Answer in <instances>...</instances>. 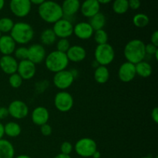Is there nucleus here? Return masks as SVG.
Wrapping results in <instances>:
<instances>
[{
	"mask_svg": "<svg viewBox=\"0 0 158 158\" xmlns=\"http://www.w3.org/2000/svg\"><path fill=\"white\" fill-rule=\"evenodd\" d=\"M38 13L40 18L47 23H54L63 18L61 5L52 0H46L39 6Z\"/></svg>",
	"mask_w": 158,
	"mask_h": 158,
	"instance_id": "nucleus-1",
	"label": "nucleus"
},
{
	"mask_svg": "<svg viewBox=\"0 0 158 158\" xmlns=\"http://www.w3.org/2000/svg\"><path fill=\"white\" fill-rule=\"evenodd\" d=\"M145 43L142 40L134 39L128 42L123 49V55L127 61L137 64L144 60L146 57Z\"/></svg>",
	"mask_w": 158,
	"mask_h": 158,
	"instance_id": "nucleus-2",
	"label": "nucleus"
},
{
	"mask_svg": "<svg viewBox=\"0 0 158 158\" xmlns=\"http://www.w3.org/2000/svg\"><path fill=\"white\" fill-rule=\"evenodd\" d=\"M10 36L15 43L25 45L32 40L34 37V29L30 24L25 22L15 23L10 32Z\"/></svg>",
	"mask_w": 158,
	"mask_h": 158,
	"instance_id": "nucleus-3",
	"label": "nucleus"
},
{
	"mask_svg": "<svg viewBox=\"0 0 158 158\" xmlns=\"http://www.w3.org/2000/svg\"><path fill=\"white\" fill-rule=\"evenodd\" d=\"M44 63L48 70L56 73L66 69L69 61L66 53L54 50L46 55Z\"/></svg>",
	"mask_w": 158,
	"mask_h": 158,
	"instance_id": "nucleus-4",
	"label": "nucleus"
},
{
	"mask_svg": "<svg viewBox=\"0 0 158 158\" xmlns=\"http://www.w3.org/2000/svg\"><path fill=\"white\" fill-rule=\"evenodd\" d=\"M95 60L100 66H108L115 58V50L109 43L97 45L94 51Z\"/></svg>",
	"mask_w": 158,
	"mask_h": 158,
	"instance_id": "nucleus-5",
	"label": "nucleus"
},
{
	"mask_svg": "<svg viewBox=\"0 0 158 158\" xmlns=\"http://www.w3.org/2000/svg\"><path fill=\"white\" fill-rule=\"evenodd\" d=\"M76 153L82 157H92L93 154L97 151L96 141L89 137L80 139L73 147Z\"/></svg>",
	"mask_w": 158,
	"mask_h": 158,
	"instance_id": "nucleus-6",
	"label": "nucleus"
},
{
	"mask_svg": "<svg viewBox=\"0 0 158 158\" xmlns=\"http://www.w3.org/2000/svg\"><path fill=\"white\" fill-rule=\"evenodd\" d=\"M74 104L73 97L69 93L61 90L57 93L54 97V105L60 112H69Z\"/></svg>",
	"mask_w": 158,
	"mask_h": 158,
	"instance_id": "nucleus-7",
	"label": "nucleus"
},
{
	"mask_svg": "<svg viewBox=\"0 0 158 158\" xmlns=\"http://www.w3.org/2000/svg\"><path fill=\"white\" fill-rule=\"evenodd\" d=\"M75 78L70 70L64 69L56 73L53 76V83L60 90H66L73 83Z\"/></svg>",
	"mask_w": 158,
	"mask_h": 158,
	"instance_id": "nucleus-8",
	"label": "nucleus"
},
{
	"mask_svg": "<svg viewBox=\"0 0 158 158\" xmlns=\"http://www.w3.org/2000/svg\"><path fill=\"white\" fill-rule=\"evenodd\" d=\"M52 30L58 38L68 39L73 34V25L69 20L62 18L54 23Z\"/></svg>",
	"mask_w": 158,
	"mask_h": 158,
	"instance_id": "nucleus-9",
	"label": "nucleus"
},
{
	"mask_svg": "<svg viewBox=\"0 0 158 158\" xmlns=\"http://www.w3.org/2000/svg\"><path fill=\"white\" fill-rule=\"evenodd\" d=\"M9 9L14 15L19 18H23L30 13L32 4L29 0H11Z\"/></svg>",
	"mask_w": 158,
	"mask_h": 158,
	"instance_id": "nucleus-10",
	"label": "nucleus"
},
{
	"mask_svg": "<svg viewBox=\"0 0 158 158\" xmlns=\"http://www.w3.org/2000/svg\"><path fill=\"white\" fill-rule=\"evenodd\" d=\"M9 116L16 120L26 118L29 114V106L22 100H13L8 106Z\"/></svg>",
	"mask_w": 158,
	"mask_h": 158,
	"instance_id": "nucleus-11",
	"label": "nucleus"
},
{
	"mask_svg": "<svg viewBox=\"0 0 158 158\" xmlns=\"http://www.w3.org/2000/svg\"><path fill=\"white\" fill-rule=\"evenodd\" d=\"M46 56V51L42 44H32L28 48V60L34 64H40L44 62Z\"/></svg>",
	"mask_w": 158,
	"mask_h": 158,
	"instance_id": "nucleus-12",
	"label": "nucleus"
},
{
	"mask_svg": "<svg viewBox=\"0 0 158 158\" xmlns=\"http://www.w3.org/2000/svg\"><path fill=\"white\" fill-rule=\"evenodd\" d=\"M35 73H36L35 65L29 60L19 62L17 73L23 78V80H31L35 75Z\"/></svg>",
	"mask_w": 158,
	"mask_h": 158,
	"instance_id": "nucleus-13",
	"label": "nucleus"
},
{
	"mask_svg": "<svg viewBox=\"0 0 158 158\" xmlns=\"http://www.w3.org/2000/svg\"><path fill=\"white\" fill-rule=\"evenodd\" d=\"M136 76L137 73L135 64L127 61L120 65L118 69V77L120 81L123 83H130L135 78Z\"/></svg>",
	"mask_w": 158,
	"mask_h": 158,
	"instance_id": "nucleus-14",
	"label": "nucleus"
},
{
	"mask_svg": "<svg viewBox=\"0 0 158 158\" xmlns=\"http://www.w3.org/2000/svg\"><path fill=\"white\" fill-rule=\"evenodd\" d=\"M94 29L87 22H80L73 26V34L80 40H89L94 35Z\"/></svg>",
	"mask_w": 158,
	"mask_h": 158,
	"instance_id": "nucleus-15",
	"label": "nucleus"
},
{
	"mask_svg": "<svg viewBox=\"0 0 158 158\" xmlns=\"http://www.w3.org/2000/svg\"><path fill=\"white\" fill-rule=\"evenodd\" d=\"M18 63L16 59L12 55L2 56L0 58V68L2 71L7 75L10 76L17 73Z\"/></svg>",
	"mask_w": 158,
	"mask_h": 158,
	"instance_id": "nucleus-16",
	"label": "nucleus"
},
{
	"mask_svg": "<svg viewBox=\"0 0 158 158\" xmlns=\"http://www.w3.org/2000/svg\"><path fill=\"white\" fill-rule=\"evenodd\" d=\"M31 120L34 124L37 126L47 123L49 120V112L44 106H37L31 114Z\"/></svg>",
	"mask_w": 158,
	"mask_h": 158,
	"instance_id": "nucleus-17",
	"label": "nucleus"
},
{
	"mask_svg": "<svg viewBox=\"0 0 158 158\" xmlns=\"http://www.w3.org/2000/svg\"><path fill=\"white\" fill-rule=\"evenodd\" d=\"M100 4L97 0H85L80 5V12L82 15L86 18H91L100 12Z\"/></svg>",
	"mask_w": 158,
	"mask_h": 158,
	"instance_id": "nucleus-18",
	"label": "nucleus"
},
{
	"mask_svg": "<svg viewBox=\"0 0 158 158\" xmlns=\"http://www.w3.org/2000/svg\"><path fill=\"white\" fill-rule=\"evenodd\" d=\"M69 61L73 63H80L83 61L86 57V51L83 46L74 45L69 47L66 52Z\"/></svg>",
	"mask_w": 158,
	"mask_h": 158,
	"instance_id": "nucleus-19",
	"label": "nucleus"
},
{
	"mask_svg": "<svg viewBox=\"0 0 158 158\" xmlns=\"http://www.w3.org/2000/svg\"><path fill=\"white\" fill-rule=\"evenodd\" d=\"M80 0H64L61 5L63 18L68 19L69 17L74 16L80 10Z\"/></svg>",
	"mask_w": 158,
	"mask_h": 158,
	"instance_id": "nucleus-20",
	"label": "nucleus"
},
{
	"mask_svg": "<svg viewBox=\"0 0 158 158\" xmlns=\"http://www.w3.org/2000/svg\"><path fill=\"white\" fill-rule=\"evenodd\" d=\"M16 49V43L10 35H2L0 37V52L3 56L13 54Z\"/></svg>",
	"mask_w": 158,
	"mask_h": 158,
	"instance_id": "nucleus-21",
	"label": "nucleus"
},
{
	"mask_svg": "<svg viewBox=\"0 0 158 158\" xmlns=\"http://www.w3.org/2000/svg\"><path fill=\"white\" fill-rule=\"evenodd\" d=\"M15 148L13 145L6 139L0 140V158H14Z\"/></svg>",
	"mask_w": 158,
	"mask_h": 158,
	"instance_id": "nucleus-22",
	"label": "nucleus"
},
{
	"mask_svg": "<svg viewBox=\"0 0 158 158\" xmlns=\"http://www.w3.org/2000/svg\"><path fill=\"white\" fill-rule=\"evenodd\" d=\"M94 77L97 83L100 84L106 83L110 78L109 69L105 66H99L95 69Z\"/></svg>",
	"mask_w": 158,
	"mask_h": 158,
	"instance_id": "nucleus-23",
	"label": "nucleus"
},
{
	"mask_svg": "<svg viewBox=\"0 0 158 158\" xmlns=\"http://www.w3.org/2000/svg\"><path fill=\"white\" fill-rule=\"evenodd\" d=\"M135 69L137 75L140 77H143V78L149 77L153 72L151 65L145 60H143V61L135 64Z\"/></svg>",
	"mask_w": 158,
	"mask_h": 158,
	"instance_id": "nucleus-24",
	"label": "nucleus"
},
{
	"mask_svg": "<svg viewBox=\"0 0 158 158\" xmlns=\"http://www.w3.org/2000/svg\"><path fill=\"white\" fill-rule=\"evenodd\" d=\"M21 132V127L16 122L10 121L4 125V133L8 137H12V138L17 137L20 135Z\"/></svg>",
	"mask_w": 158,
	"mask_h": 158,
	"instance_id": "nucleus-25",
	"label": "nucleus"
},
{
	"mask_svg": "<svg viewBox=\"0 0 158 158\" xmlns=\"http://www.w3.org/2000/svg\"><path fill=\"white\" fill-rule=\"evenodd\" d=\"M106 16L104 15V14L100 12L91 18H89V21L88 23L92 26L94 31H97L99 29H103L106 25Z\"/></svg>",
	"mask_w": 158,
	"mask_h": 158,
	"instance_id": "nucleus-26",
	"label": "nucleus"
},
{
	"mask_svg": "<svg viewBox=\"0 0 158 158\" xmlns=\"http://www.w3.org/2000/svg\"><path fill=\"white\" fill-rule=\"evenodd\" d=\"M56 38L55 32L50 28L44 29L40 35V41L45 46H52L56 42Z\"/></svg>",
	"mask_w": 158,
	"mask_h": 158,
	"instance_id": "nucleus-27",
	"label": "nucleus"
},
{
	"mask_svg": "<svg viewBox=\"0 0 158 158\" xmlns=\"http://www.w3.org/2000/svg\"><path fill=\"white\" fill-rule=\"evenodd\" d=\"M112 9L115 13L119 15L126 13L129 9L128 0H114L112 5Z\"/></svg>",
	"mask_w": 158,
	"mask_h": 158,
	"instance_id": "nucleus-28",
	"label": "nucleus"
},
{
	"mask_svg": "<svg viewBox=\"0 0 158 158\" xmlns=\"http://www.w3.org/2000/svg\"><path fill=\"white\" fill-rule=\"evenodd\" d=\"M149 22V17L144 13H137L133 17V23L137 28L146 27Z\"/></svg>",
	"mask_w": 158,
	"mask_h": 158,
	"instance_id": "nucleus-29",
	"label": "nucleus"
},
{
	"mask_svg": "<svg viewBox=\"0 0 158 158\" xmlns=\"http://www.w3.org/2000/svg\"><path fill=\"white\" fill-rule=\"evenodd\" d=\"M14 22L9 17H2L0 19V32L1 33L10 32L14 26Z\"/></svg>",
	"mask_w": 158,
	"mask_h": 158,
	"instance_id": "nucleus-30",
	"label": "nucleus"
},
{
	"mask_svg": "<svg viewBox=\"0 0 158 158\" xmlns=\"http://www.w3.org/2000/svg\"><path fill=\"white\" fill-rule=\"evenodd\" d=\"M93 36H94V40L97 43V45H102L105 44V43H107L108 39H109L107 32L103 29L94 31V33Z\"/></svg>",
	"mask_w": 158,
	"mask_h": 158,
	"instance_id": "nucleus-31",
	"label": "nucleus"
},
{
	"mask_svg": "<svg viewBox=\"0 0 158 158\" xmlns=\"http://www.w3.org/2000/svg\"><path fill=\"white\" fill-rule=\"evenodd\" d=\"M14 57L17 60H28V48L26 46H20V47L16 48L13 52Z\"/></svg>",
	"mask_w": 158,
	"mask_h": 158,
	"instance_id": "nucleus-32",
	"label": "nucleus"
},
{
	"mask_svg": "<svg viewBox=\"0 0 158 158\" xmlns=\"http://www.w3.org/2000/svg\"><path fill=\"white\" fill-rule=\"evenodd\" d=\"M9 83L12 88L18 89L23 84V80L17 73H13L9 76Z\"/></svg>",
	"mask_w": 158,
	"mask_h": 158,
	"instance_id": "nucleus-33",
	"label": "nucleus"
},
{
	"mask_svg": "<svg viewBox=\"0 0 158 158\" xmlns=\"http://www.w3.org/2000/svg\"><path fill=\"white\" fill-rule=\"evenodd\" d=\"M70 43L68 39H60L56 42V50L66 53L70 47Z\"/></svg>",
	"mask_w": 158,
	"mask_h": 158,
	"instance_id": "nucleus-34",
	"label": "nucleus"
},
{
	"mask_svg": "<svg viewBox=\"0 0 158 158\" xmlns=\"http://www.w3.org/2000/svg\"><path fill=\"white\" fill-rule=\"evenodd\" d=\"M60 151H61L62 154L70 155L72 151H73V146L70 142L64 141L60 146Z\"/></svg>",
	"mask_w": 158,
	"mask_h": 158,
	"instance_id": "nucleus-35",
	"label": "nucleus"
},
{
	"mask_svg": "<svg viewBox=\"0 0 158 158\" xmlns=\"http://www.w3.org/2000/svg\"><path fill=\"white\" fill-rule=\"evenodd\" d=\"M40 132L45 137H49L52 134V128L50 125L48 124V123H45V124L40 126Z\"/></svg>",
	"mask_w": 158,
	"mask_h": 158,
	"instance_id": "nucleus-36",
	"label": "nucleus"
},
{
	"mask_svg": "<svg viewBox=\"0 0 158 158\" xmlns=\"http://www.w3.org/2000/svg\"><path fill=\"white\" fill-rule=\"evenodd\" d=\"M158 51L157 46H154L152 43H148V44L145 45V52H146V55H154Z\"/></svg>",
	"mask_w": 158,
	"mask_h": 158,
	"instance_id": "nucleus-37",
	"label": "nucleus"
},
{
	"mask_svg": "<svg viewBox=\"0 0 158 158\" xmlns=\"http://www.w3.org/2000/svg\"><path fill=\"white\" fill-rule=\"evenodd\" d=\"M140 0H128V6H129V9H133V10H137L140 7Z\"/></svg>",
	"mask_w": 158,
	"mask_h": 158,
	"instance_id": "nucleus-38",
	"label": "nucleus"
},
{
	"mask_svg": "<svg viewBox=\"0 0 158 158\" xmlns=\"http://www.w3.org/2000/svg\"><path fill=\"white\" fill-rule=\"evenodd\" d=\"M9 116V110H8L7 107H4V106H1L0 107V120H4V119L7 118Z\"/></svg>",
	"mask_w": 158,
	"mask_h": 158,
	"instance_id": "nucleus-39",
	"label": "nucleus"
},
{
	"mask_svg": "<svg viewBox=\"0 0 158 158\" xmlns=\"http://www.w3.org/2000/svg\"><path fill=\"white\" fill-rule=\"evenodd\" d=\"M151 43L154 44V46H158V32L157 30L154 31L151 36Z\"/></svg>",
	"mask_w": 158,
	"mask_h": 158,
	"instance_id": "nucleus-40",
	"label": "nucleus"
},
{
	"mask_svg": "<svg viewBox=\"0 0 158 158\" xmlns=\"http://www.w3.org/2000/svg\"><path fill=\"white\" fill-rule=\"evenodd\" d=\"M151 118L155 123H158V108L154 107L151 112Z\"/></svg>",
	"mask_w": 158,
	"mask_h": 158,
	"instance_id": "nucleus-41",
	"label": "nucleus"
},
{
	"mask_svg": "<svg viewBox=\"0 0 158 158\" xmlns=\"http://www.w3.org/2000/svg\"><path fill=\"white\" fill-rule=\"evenodd\" d=\"M31 2V4H34V5H37V6H40L41 4H43L45 1L46 0H29Z\"/></svg>",
	"mask_w": 158,
	"mask_h": 158,
	"instance_id": "nucleus-42",
	"label": "nucleus"
},
{
	"mask_svg": "<svg viewBox=\"0 0 158 158\" xmlns=\"http://www.w3.org/2000/svg\"><path fill=\"white\" fill-rule=\"evenodd\" d=\"M5 135L4 133V125L0 122V140L3 138V136Z\"/></svg>",
	"mask_w": 158,
	"mask_h": 158,
	"instance_id": "nucleus-43",
	"label": "nucleus"
},
{
	"mask_svg": "<svg viewBox=\"0 0 158 158\" xmlns=\"http://www.w3.org/2000/svg\"><path fill=\"white\" fill-rule=\"evenodd\" d=\"M54 158H72L70 157V155H66V154H57Z\"/></svg>",
	"mask_w": 158,
	"mask_h": 158,
	"instance_id": "nucleus-44",
	"label": "nucleus"
},
{
	"mask_svg": "<svg viewBox=\"0 0 158 158\" xmlns=\"http://www.w3.org/2000/svg\"><path fill=\"white\" fill-rule=\"evenodd\" d=\"M92 157L93 158H100L101 157V154H100V151H95V153H94V154H93Z\"/></svg>",
	"mask_w": 158,
	"mask_h": 158,
	"instance_id": "nucleus-45",
	"label": "nucleus"
},
{
	"mask_svg": "<svg viewBox=\"0 0 158 158\" xmlns=\"http://www.w3.org/2000/svg\"><path fill=\"white\" fill-rule=\"evenodd\" d=\"M98 1V2L100 3V5L103 4V5H106V4H108V3H110V2H112V0H97Z\"/></svg>",
	"mask_w": 158,
	"mask_h": 158,
	"instance_id": "nucleus-46",
	"label": "nucleus"
},
{
	"mask_svg": "<svg viewBox=\"0 0 158 158\" xmlns=\"http://www.w3.org/2000/svg\"><path fill=\"white\" fill-rule=\"evenodd\" d=\"M99 66H100V65L99 64V63H97V62L95 60H94V61H93V63H92V66H93V67H94V68H95V69H96V68H97V67H98Z\"/></svg>",
	"mask_w": 158,
	"mask_h": 158,
	"instance_id": "nucleus-47",
	"label": "nucleus"
},
{
	"mask_svg": "<svg viewBox=\"0 0 158 158\" xmlns=\"http://www.w3.org/2000/svg\"><path fill=\"white\" fill-rule=\"evenodd\" d=\"M15 158H32V157H29V155H26V154H21V155L17 156Z\"/></svg>",
	"mask_w": 158,
	"mask_h": 158,
	"instance_id": "nucleus-48",
	"label": "nucleus"
},
{
	"mask_svg": "<svg viewBox=\"0 0 158 158\" xmlns=\"http://www.w3.org/2000/svg\"><path fill=\"white\" fill-rule=\"evenodd\" d=\"M5 6V0H0V11L2 10Z\"/></svg>",
	"mask_w": 158,
	"mask_h": 158,
	"instance_id": "nucleus-49",
	"label": "nucleus"
},
{
	"mask_svg": "<svg viewBox=\"0 0 158 158\" xmlns=\"http://www.w3.org/2000/svg\"><path fill=\"white\" fill-rule=\"evenodd\" d=\"M140 158H153V157H149V156H147V157H140ZM156 158H157V157H156Z\"/></svg>",
	"mask_w": 158,
	"mask_h": 158,
	"instance_id": "nucleus-50",
	"label": "nucleus"
},
{
	"mask_svg": "<svg viewBox=\"0 0 158 158\" xmlns=\"http://www.w3.org/2000/svg\"><path fill=\"white\" fill-rule=\"evenodd\" d=\"M2 36V33H1V32H0V37Z\"/></svg>",
	"mask_w": 158,
	"mask_h": 158,
	"instance_id": "nucleus-51",
	"label": "nucleus"
}]
</instances>
